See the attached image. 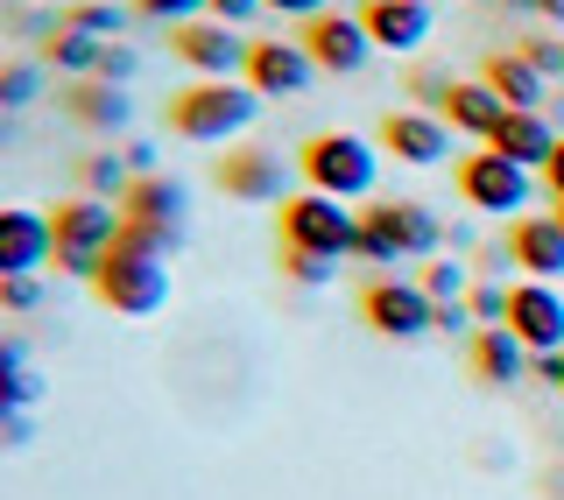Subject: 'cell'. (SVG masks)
<instances>
[{
	"mask_svg": "<svg viewBox=\"0 0 564 500\" xmlns=\"http://www.w3.org/2000/svg\"><path fill=\"white\" fill-rule=\"evenodd\" d=\"M254 113H261V93L247 78H198L170 99V128L184 141H198V149H219V141L247 134Z\"/></svg>",
	"mask_w": 564,
	"mask_h": 500,
	"instance_id": "cell-1",
	"label": "cell"
},
{
	"mask_svg": "<svg viewBox=\"0 0 564 500\" xmlns=\"http://www.w3.org/2000/svg\"><path fill=\"white\" fill-rule=\"evenodd\" d=\"M296 170H304L311 191L360 205V198H375V184H381V141L346 134V128H325V134H311L304 149H296Z\"/></svg>",
	"mask_w": 564,
	"mask_h": 500,
	"instance_id": "cell-2",
	"label": "cell"
},
{
	"mask_svg": "<svg viewBox=\"0 0 564 500\" xmlns=\"http://www.w3.org/2000/svg\"><path fill=\"white\" fill-rule=\"evenodd\" d=\"M445 247V219L423 198H388L360 211V261L367 268H395V261H437Z\"/></svg>",
	"mask_w": 564,
	"mask_h": 500,
	"instance_id": "cell-3",
	"label": "cell"
},
{
	"mask_svg": "<svg viewBox=\"0 0 564 500\" xmlns=\"http://www.w3.org/2000/svg\"><path fill=\"white\" fill-rule=\"evenodd\" d=\"M50 233H57V268L70 282H99V268L106 254L120 247V233H128V219H120V205H106V198H64V205H50Z\"/></svg>",
	"mask_w": 564,
	"mask_h": 500,
	"instance_id": "cell-4",
	"label": "cell"
},
{
	"mask_svg": "<svg viewBox=\"0 0 564 500\" xmlns=\"http://www.w3.org/2000/svg\"><path fill=\"white\" fill-rule=\"evenodd\" d=\"M93 296L113 317H155L170 303V261L149 254V247H134V240H120L113 254H106V268H99Z\"/></svg>",
	"mask_w": 564,
	"mask_h": 500,
	"instance_id": "cell-5",
	"label": "cell"
},
{
	"mask_svg": "<svg viewBox=\"0 0 564 500\" xmlns=\"http://www.w3.org/2000/svg\"><path fill=\"white\" fill-rule=\"evenodd\" d=\"M282 247H304V254H360V211L346 198H325V191H296L282 198Z\"/></svg>",
	"mask_w": 564,
	"mask_h": 500,
	"instance_id": "cell-6",
	"label": "cell"
},
{
	"mask_svg": "<svg viewBox=\"0 0 564 500\" xmlns=\"http://www.w3.org/2000/svg\"><path fill=\"white\" fill-rule=\"evenodd\" d=\"M360 317L381 338H431L437 331V303L416 275H375L360 290Z\"/></svg>",
	"mask_w": 564,
	"mask_h": 500,
	"instance_id": "cell-7",
	"label": "cell"
},
{
	"mask_svg": "<svg viewBox=\"0 0 564 500\" xmlns=\"http://www.w3.org/2000/svg\"><path fill=\"white\" fill-rule=\"evenodd\" d=\"M529 191H536V170L508 163L501 149H473L466 163H458V198L473 211H494V219H508V211L529 205Z\"/></svg>",
	"mask_w": 564,
	"mask_h": 500,
	"instance_id": "cell-8",
	"label": "cell"
},
{
	"mask_svg": "<svg viewBox=\"0 0 564 500\" xmlns=\"http://www.w3.org/2000/svg\"><path fill=\"white\" fill-rule=\"evenodd\" d=\"M170 57L191 64L198 78H247V57H254V43H247L234 22H212V14H198V22L170 29Z\"/></svg>",
	"mask_w": 564,
	"mask_h": 500,
	"instance_id": "cell-9",
	"label": "cell"
},
{
	"mask_svg": "<svg viewBox=\"0 0 564 500\" xmlns=\"http://www.w3.org/2000/svg\"><path fill=\"white\" fill-rule=\"evenodd\" d=\"M184 211H191V191L176 184V176H134L128 184V198H120V219L141 226V233H155V240H170V247H184Z\"/></svg>",
	"mask_w": 564,
	"mask_h": 500,
	"instance_id": "cell-10",
	"label": "cell"
},
{
	"mask_svg": "<svg viewBox=\"0 0 564 500\" xmlns=\"http://www.w3.org/2000/svg\"><path fill=\"white\" fill-rule=\"evenodd\" d=\"M50 261H57V233H50V211L0 205V282H8V275H43Z\"/></svg>",
	"mask_w": 564,
	"mask_h": 500,
	"instance_id": "cell-11",
	"label": "cell"
},
{
	"mask_svg": "<svg viewBox=\"0 0 564 500\" xmlns=\"http://www.w3.org/2000/svg\"><path fill=\"white\" fill-rule=\"evenodd\" d=\"M296 43L317 57V70H339V78H352V70H367V57H375V35H367L360 14H317V22H304V35Z\"/></svg>",
	"mask_w": 564,
	"mask_h": 500,
	"instance_id": "cell-12",
	"label": "cell"
},
{
	"mask_svg": "<svg viewBox=\"0 0 564 500\" xmlns=\"http://www.w3.org/2000/svg\"><path fill=\"white\" fill-rule=\"evenodd\" d=\"M508 331L529 346V360L536 352H564V296L551 282H516L508 290Z\"/></svg>",
	"mask_w": 564,
	"mask_h": 500,
	"instance_id": "cell-13",
	"label": "cell"
},
{
	"mask_svg": "<svg viewBox=\"0 0 564 500\" xmlns=\"http://www.w3.org/2000/svg\"><path fill=\"white\" fill-rule=\"evenodd\" d=\"M219 191L240 198V205H282L290 198V163H282L275 149H226Z\"/></svg>",
	"mask_w": 564,
	"mask_h": 500,
	"instance_id": "cell-14",
	"label": "cell"
},
{
	"mask_svg": "<svg viewBox=\"0 0 564 500\" xmlns=\"http://www.w3.org/2000/svg\"><path fill=\"white\" fill-rule=\"evenodd\" d=\"M381 155H395V163H410V170L445 163V155H452V128H445V113H416V106L388 113V120H381Z\"/></svg>",
	"mask_w": 564,
	"mask_h": 500,
	"instance_id": "cell-15",
	"label": "cell"
},
{
	"mask_svg": "<svg viewBox=\"0 0 564 500\" xmlns=\"http://www.w3.org/2000/svg\"><path fill=\"white\" fill-rule=\"evenodd\" d=\"M557 141H564V134H557V120L543 113V106H508L487 149H501L508 163H522V170H536V176H543V163L557 155Z\"/></svg>",
	"mask_w": 564,
	"mask_h": 500,
	"instance_id": "cell-16",
	"label": "cell"
},
{
	"mask_svg": "<svg viewBox=\"0 0 564 500\" xmlns=\"http://www.w3.org/2000/svg\"><path fill=\"white\" fill-rule=\"evenodd\" d=\"M311 78H317V57L304 43H254V57H247V85L261 99H296L311 93Z\"/></svg>",
	"mask_w": 564,
	"mask_h": 500,
	"instance_id": "cell-17",
	"label": "cell"
},
{
	"mask_svg": "<svg viewBox=\"0 0 564 500\" xmlns=\"http://www.w3.org/2000/svg\"><path fill=\"white\" fill-rule=\"evenodd\" d=\"M367 35H375V50H423L437 29L431 0H367Z\"/></svg>",
	"mask_w": 564,
	"mask_h": 500,
	"instance_id": "cell-18",
	"label": "cell"
},
{
	"mask_svg": "<svg viewBox=\"0 0 564 500\" xmlns=\"http://www.w3.org/2000/svg\"><path fill=\"white\" fill-rule=\"evenodd\" d=\"M508 261H516L529 282L564 275V219H557V211H551V219H516V226H508Z\"/></svg>",
	"mask_w": 564,
	"mask_h": 500,
	"instance_id": "cell-19",
	"label": "cell"
},
{
	"mask_svg": "<svg viewBox=\"0 0 564 500\" xmlns=\"http://www.w3.org/2000/svg\"><path fill=\"white\" fill-rule=\"evenodd\" d=\"M501 113L508 106H501V93H494L487 78H452V93H445V128L452 134H473L487 149L494 128H501Z\"/></svg>",
	"mask_w": 564,
	"mask_h": 500,
	"instance_id": "cell-20",
	"label": "cell"
},
{
	"mask_svg": "<svg viewBox=\"0 0 564 500\" xmlns=\"http://www.w3.org/2000/svg\"><path fill=\"white\" fill-rule=\"evenodd\" d=\"M64 106H70V120L93 128V134H128V120H134L128 85H106V78H70Z\"/></svg>",
	"mask_w": 564,
	"mask_h": 500,
	"instance_id": "cell-21",
	"label": "cell"
},
{
	"mask_svg": "<svg viewBox=\"0 0 564 500\" xmlns=\"http://www.w3.org/2000/svg\"><path fill=\"white\" fill-rule=\"evenodd\" d=\"M473 373L494 381V388H516L529 373V346L508 325H480V331H473Z\"/></svg>",
	"mask_w": 564,
	"mask_h": 500,
	"instance_id": "cell-22",
	"label": "cell"
},
{
	"mask_svg": "<svg viewBox=\"0 0 564 500\" xmlns=\"http://www.w3.org/2000/svg\"><path fill=\"white\" fill-rule=\"evenodd\" d=\"M35 402H43V373L29 367V346L22 338H0V423L29 416Z\"/></svg>",
	"mask_w": 564,
	"mask_h": 500,
	"instance_id": "cell-23",
	"label": "cell"
},
{
	"mask_svg": "<svg viewBox=\"0 0 564 500\" xmlns=\"http://www.w3.org/2000/svg\"><path fill=\"white\" fill-rule=\"evenodd\" d=\"M480 78L494 85V93H501V106H543V85H551V78L536 70V64L522 57V50H494Z\"/></svg>",
	"mask_w": 564,
	"mask_h": 500,
	"instance_id": "cell-24",
	"label": "cell"
},
{
	"mask_svg": "<svg viewBox=\"0 0 564 500\" xmlns=\"http://www.w3.org/2000/svg\"><path fill=\"white\" fill-rule=\"evenodd\" d=\"M99 57H106V43H99V35H85V29H57L43 43V64H57L64 78H93Z\"/></svg>",
	"mask_w": 564,
	"mask_h": 500,
	"instance_id": "cell-25",
	"label": "cell"
},
{
	"mask_svg": "<svg viewBox=\"0 0 564 500\" xmlns=\"http://www.w3.org/2000/svg\"><path fill=\"white\" fill-rule=\"evenodd\" d=\"M85 198H106V205H120L128 198V184H134V170H128V155H113V149H99V155H85Z\"/></svg>",
	"mask_w": 564,
	"mask_h": 500,
	"instance_id": "cell-26",
	"label": "cell"
},
{
	"mask_svg": "<svg viewBox=\"0 0 564 500\" xmlns=\"http://www.w3.org/2000/svg\"><path fill=\"white\" fill-rule=\"evenodd\" d=\"M43 70L50 64H29V57L0 64V106H8V113H14V106H35V99H43Z\"/></svg>",
	"mask_w": 564,
	"mask_h": 500,
	"instance_id": "cell-27",
	"label": "cell"
},
{
	"mask_svg": "<svg viewBox=\"0 0 564 500\" xmlns=\"http://www.w3.org/2000/svg\"><path fill=\"white\" fill-rule=\"evenodd\" d=\"M423 290H431V303H466V296H473V268L437 254L431 268H423Z\"/></svg>",
	"mask_w": 564,
	"mask_h": 500,
	"instance_id": "cell-28",
	"label": "cell"
},
{
	"mask_svg": "<svg viewBox=\"0 0 564 500\" xmlns=\"http://www.w3.org/2000/svg\"><path fill=\"white\" fill-rule=\"evenodd\" d=\"M57 22H64V29L99 35V43H113V35H120V8H106V0H78V8H64Z\"/></svg>",
	"mask_w": 564,
	"mask_h": 500,
	"instance_id": "cell-29",
	"label": "cell"
},
{
	"mask_svg": "<svg viewBox=\"0 0 564 500\" xmlns=\"http://www.w3.org/2000/svg\"><path fill=\"white\" fill-rule=\"evenodd\" d=\"M282 275L304 282V290H325V282L339 275V261H332V254H304V247H282Z\"/></svg>",
	"mask_w": 564,
	"mask_h": 500,
	"instance_id": "cell-30",
	"label": "cell"
},
{
	"mask_svg": "<svg viewBox=\"0 0 564 500\" xmlns=\"http://www.w3.org/2000/svg\"><path fill=\"white\" fill-rule=\"evenodd\" d=\"M43 296H50L43 275H8V282H0V311H8V317H35Z\"/></svg>",
	"mask_w": 564,
	"mask_h": 500,
	"instance_id": "cell-31",
	"label": "cell"
},
{
	"mask_svg": "<svg viewBox=\"0 0 564 500\" xmlns=\"http://www.w3.org/2000/svg\"><path fill=\"white\" fill-rule=\"evenodd\" d=\"M466 311H473V325H508V290L501 282H473Z\"/></svg>",
	"mask_w": 564,
	"mask_h": 500,
	"instance_id": "cell-32",
	"label": "cell"
},
{
	"mask_svg": "<svg viewBox=\"0 0 564 500\" xmlns=\"http://www.w3.org/2000/svg\"><path fill=\"white\" fill-rule=\"evenodd\" d=\"M198 8H205V0H134V14H141V22H170V29L198 22Z\"/></svg>",
	"mask_w": 564,
	"mask_h": 500,
	"instance_id": "cell-33",
	"label": "cell"
},
{
	"mask_svg": "<svg viewBox=\"0 0 564 500\" xmlns=\"http://www.w3.org/2000/svg\"><path fill=\"white\" fill-rule=\"evenodd\" d=\"M516 50L543 70V78H564V43H551V35H529V43H516Z\"/></svg>",
	"mask_w": 564,
	"mask_h": 500,
	"instance_id": "cell-34",
	"label": "cell"
},
{
	"mask_svg": "<svg viewBox=\"0 0 564 500\" xmlns=\"http://www.w3.org/2000/svg\"><path fill=\"white\" fill-rule=\"evenodd\" d=\"M93 78H106V85H128V78H134V50L106 43V57H99V70H93Z\"/></svg>",
	"mask_w": 564,
	"mask_h": 500,
	"instance_id": "cell-35",
	"label": "cell"
},
{
	"mask_svg": "<svg viewBox=\"0 0 564 500\" xmlns=\"http://www.w3.org/2000/svg\"><path fill=\"white\" fill-rule=\"evenodd\" d=\"M212 22H234V29H247V22H254V14H269V8H261V0H212Z\"/></svg>",
	"mask_w": 564,
	"mask_h": 500,
	"instance_id": "cell-36",
	"label": "cell"
},
{
	"mask_svg": "<svg viewBox=\"0 0 564 500\" xmlns=\"http://www.w3.org/2000/svg\"><path fill=\"white\" fill-rule=\"evenodd\" d=\"M269 14H296V22H317V14H332V0H261Z\"/></svg>",
	"mask_w": 564,
	"mask_h": 500,
	"instance_id": "cell-37",
	"label": "cell"
},
{
	"mask_svg": "<svg viewBox=\"0 0 564 500\" xmlns=\"http://www.w3.org/2000/svg\"><path fill=\"white\" fill-rule=\"evenodd\" d=\"M410 93H416V99H437V106H445L452 78H445V70H416V78H410Z\"/></svg>",
	"mask_w": 564,
	"mask_h": 500,
	"instance_id": "cell-38",
	"label": "cell"
},
{
	"mask_svg": "<svg viewBox=\"0 0 564 500\" xmlns=\"http://www.w3.org/2000/svg\"><path fill=\"white\" fill-rule=\"evenodd\" d=\"M437 331H473V311L466 303H437Z\"/></svg>",
	"mask_w": 564,
	"mask_h": 500,
	"instance_id": "cell-39",
	"label": "cell"
},
{
	"mask_svg": "<svg viewBox=\"0 0 564 500\" xmlns=\"http://www.w3.org/2000/svg\"><path fill=\"white\" fill-rule=\"evenodd\" d=\"M120 155H128V170H134V176H155V149H149V141H128Z\"/></svg>",
	"mask_w": 564,
	"mask_h": 500,
	"instance_id": "cell-40",
	"label": "cell"
},
{
	"mask_svg": "<svg viewBox=\"0 0 564 500\" xmlns=\"http://www.w3.org/2000/svg\"><path fill=\"white\" fill-rule=\"evenodd\" d=\"M529 367H536V373H543V381H551V388H557V395H564V352H536V360H529Z\"/></svg>",
	"mask_w": 564,
	"mask_h": 500,
	"instance_id": "cell-41",
	"label": "cell"
},
{
	"mask_svg": "<svg viewBox=\"0 0 564 500\" xmlns=\"http://www.w3.org/2000/svg\"><path fill=\"white\" fill-rule=\"evenodd\" d=\"M543 191H551V198L564 205V141H557V155H551V163H543Z\"/></svg>",
	"mask_w": 564,
	"mask_h": 500,
	"instance_id": "cell-42",
	"label": "cell"
},
{
	"mask_svg": "<svg viewBox=\"0 0 564 500\" xmlns=\"http://www.w3.org/2000/svg\"><path fill=\"white\" fill-rule=\"evenodd\" d=\"M508 8H516V14H543V8H551V0H508Z\"/></svg>",
	"mask_w": 564,
	"mask_h": 500,
	"instance_id": "cell-43",
	"label": "cell"
},
{
	"mask_svg": "<svg viewBox=\"0 0 564 500\" xmlns=\"http://www.w3.org/2000/svg\"><path fill=\"white\" fill-rule=\"evenodd\" d=\"M543 14H551V22H564V0H551V8H543Z\"/></svg>",
	"mask_w": 564,
	"mask_h": 500,
	"instance_id": "cell-44",
	"label": "cell"
},
{
	"mask_svg": "<svg viewBox=\"0 0 564 500\" xmlns=\"http://www.w3.org/2000/svg\"><path fill=\"white\" fill-rule=\"evenodd\" d=\"M557 219H564V205H557Z\"/></svg>",
	"mask_w": 564,
	"mask_h": 500,
	"instance_id": "cell-45",
	"label": "cell"
}]
</instances>
